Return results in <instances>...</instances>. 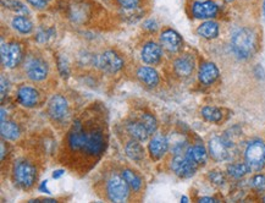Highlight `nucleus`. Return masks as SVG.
I'll return each mask as SVG.
<instances>
[{"mask_svg": "<svg viewBox=\"0 0 265 203\" xmlns=\"http://www.w3.org/2000/svg\"><path fill=\"white\" fill-rule=\"evenodd\" d=\"M232 49L236 55L247 59L255 52V36L251 28H241L232 36Z\"/></svg>", "mask_w": 265, "mask_h": 203, "instance_id": "f257e3e1", "label": "nucleus"}, {"mask_svg": "<svg viewBox=\"0 0 265 203\" xmlns=\"http://www.w3.org/2000/svg\"><path fill=\"white\" fill-rule=\"evenodd\" d=\"M15 182L22 189H30L37 179V169L30 161L20 160L14 167Z\"/></svg>", "mask_w": 265, "mask_h": 203, "instance_id": "f03ea898", "label": "nucleus"}, {"mask_svg": "<svg viewBox=\"0 0 265 203\" xmlns=\"http://www.w3.org/2000/svg\"><path fill=\"white\" fill-rule=\"evenodd\" d=\"M108 197L113 202H125L129 198L130 186L123 176L114 175L108 181Z\"/></svg>", "mask_w": 265, "mask_h": 203, "instance_id": "7ed1b4c3", "label": "nucleus"}, {"mask_svg": "<svg viewBox=\"0 0 265 203\" xmlns=\"http://www.w3.org/2000/svg\"><path fill=\"white\" fill-rule=\"evenodd\" d=\"M246 161L251 169L259 170L265 166V144L261 141H253L246 150Z\"/></svg>", "mask_w": 265, "mask_h": 203, "instance_id": "20e7f679", "label": "nucleus"}, {"mask_svg": "<svg viewBox=\"0 0 265 203\" xmlns=\"http://www.w3.org/2000/svg\"><path fill=\"white\" fill-rule=\"evenodd\" d=\"M22 59L21 47L18 43L2 44V64L4 68L14 69L20 64Z\"/></svg>", "mask_w": 265, "mask_h": 203, "instance_id": "39448f33", "label": "nucleus"}, {"mask_svg": "<svg viewBox=\"0 0 265 203\" xmlns=\"http://www.w3.org/2000/svg\"><path fill=\"white\" fill-rule=\"evenodd\" d=\"M97 64L105 72H114L120 71L124 66V60L121 59V56L117 53H115L114 50H107L101 55H99L97 60Z\"/></svg>", "mask_w": 265, "mask_h": 203, "instance_id": "423d86ee", "label": "nucleus"}, {"mask_svg": "<svg viewBox=\"0 0 265 203\" xmlns=\"http://www.w3.org/2000/svg\"><path fill=\"white\" fill-rule=\"evenodd\" d=\"M197 164L193 163L191 159H188L186 155L185 157H182L181 154L175 155V158L171 161L172 170L175 171L177 176L184 177V179L193 176L197 171Z\"/></svg>", "mask_w": 265, "mask_h": 203, "instance_id": "0eeeda50", "label": "nucleus"}, {"mask_svg": "<svg viewBox=\"0 0 265 203\" xmlns=\"http://www.w3.org/2000/svg\"><path fill=\"white\" fill-rule=\"evenodd\" d=\"M48 114L55 121H60V120L65 119L69 114L68 100L63 96H60V94L53 96L50 98L49 103H48Z\"/></svg>", "mask_w": 265, "mask_h": 203, "instance_id": "6e6552de", "label": "nucleus"}, {"mask_svg": "<svg viewBox=\"0 0 265 203\" xmlns=\"http://www.w3.org/2000/svg\"><path fill=\"white\" fill-rule=\"evenodd\" d=\"M219 12V6L214 2H197L192 5V15L196 18H214Z\"/></svg>", "mask_w": 265, "mask_h": 203, "instance_id": "1a4fd4ad", "label": "nucleus"}, {"mask_svg": "<svg viewBox=\"0 0 265 203\" xmlns=\"http://www.w3.org/2000/svg\"><path fill=\"white\" fill-rule=\"evenodd\" d=\"M28 78L32 81H43L48 75V65L42 59H32L26 66Z\"/></svg>", "mask_w": 265, "mask_h": 203, "instance_id": "9d476101", "label": "nucleus"}, {"mask_svg": "<svg viewBox=\"0 0 265 203\" xmlns=\"http://www.w3.org/2000/svg\"><path fill=\"white\" fill-rule=\"evenodd\" d=\"M160 42L165 49H168L169 52L176 53L182 48V38L176 31L168 28V30L162 31L160 34Z\"/></svg>", "mask_w": 265, "mask_h": 203, "instance_id": "9b49d317", "label": "nucleus"}, {"mask_svg": "<svg viewBox=\"0 0 265 203\" xmlns=\"http://www.w3.org/2000/svg\"><path fill=\"white\" fill-rule=\"evenodd\" d=\"M104 148V137L100 131H93L87 135V139L84 147L86 153L92 155H98Z\"/></svg>", "mask_w": 265, "mask_h": 203, "instance_id": "f8f14e48", "label": "nucleus"}, {"mask_svg": "<svg viewBox=\"0 0 265 203\" xmlns=\"http://www.w3.org/2000/svg\"><path fill=\"white\" fill-rule=\"evenodd\" d=\"M86 139H87V134L82 129V125L79 123H76L73 125L69 134V146L72 151L84 150Z\"/></svg>", "mask_w": 265, "mask_h": 203, "instance_id": "ddd939ff", "label": "nucleus"}, {"mask_svg": "<svg viewBox=\"0 0 265 203\" xmlns=\"http://www.w3.org/2000/svg\"><path fill=\"white\" fill-rule=\"evenodd\" d=\"M16 97H17L18 103L26 108H32L37 106L38 98H39L38 92L34 90L33 87H30V86H21L17 90Z\"/></svg>", "mask_w": 265, "mask_h": 203, "instance_id": "4468645a", "label": "nucleus"}, {"mask_svg": "<svg viewBox=\"0 0 265 203\" xmlns=\"http://www.w3.org/2000/svg\"><path fill=\"white\" fill-rule=\"evenodd\" d=\"M162 56V49L158 43L148 42L142 49V59L146 64H158Z\"/></svg>", "mask_w": 265, "mask_h": 203, "instance_id": "2eb2a0df", "label": "nucleus"}, {"mask_svg": "<svg viewBox=\"0 0 265 203\" xmlns=\"http://www.w3.org/2000/svg\"><path fill=\"white\" fill-rule=\"evenodd\" d=\"M219 77V69L214 63H204L200 65L199 72H198V78L203 85H212L218 80Z\"/></svg>", "mask_w": 265, "mask_h": 203, "instance_id": "dca6fc26", "label": "nucleus"}, {"mask_svg": "<svg viewBox=\"0 0 265 203\" xmlns=\"http://www.w3.org/2000/svg\"><path fill=\"white\" fill-rule=\"evenodd\" d=\"M169 148V142L164 136H155L154 138L149 142L148 150L153 159H160L165 155Z\"/></svg>", "mask_w": 265, "mask_h": 203, "instance_id": "f3484780", "label": "nucleus"}, {"mask_svg": "<svg viewBox=\"0 0 265 203\" xmlns=\"http://www.w3.org/2000/svg\"><path fill=\"white\" fill-rule=\"evenodd\" d=\"M209 153L213 157V159L218 161L226 160L229 157L228 145L220 137H214L209 142Z\"/></svg>", "mask_w": 265, "mask_h": 203, "instance_id": "a211bd4d", "label": "nucleus"}, {"mask_svg": "<svg viewBox=\"0 0 265 203\" xmlns=\"http://www.w3.org/2000/svg\"><path fill=\"white\" fill-rule=\"evenodd\" d=\"M137 77L139 78V81L142 82V84H145L151 88L156 87L159 84L158 72L153 68H149V66H140V68L137 70Z\"/></svg>", "mask_w": 265, "mask_h": 203, "instance_id": "6ab92c4d", "label": "nucleus"}, {"mask_svg": "<svg viewBox=\"0 0 265 203\" xmlns=\"http://www.w3.org/2000/svg\"><path fill=\"white\" fill-rule=\"evenodd\" d=\"M174 69L178 76H190L194 69V60L191 55H184L175 60Z\"/></svg>", "mask_w": 265, "mask_h": 203, "instance_id": "aec40b11", "label": "nucleus"}, {"mask_svg": "<svg viewBox=\"0 0 265 203\" xmlns=\"http://www.w3.org/2000/svg\"><path fill=\"white\" fill-rule=\"evenodd\" d=\"M197 33L206 39H214L219 36V25L214 21H206L197 28Z\"/></svg>", "mask_w": 265, "mask_h": 203, "instance_id": "412c9836", "label": "nucleus"}, {"mask_svg": "<svg viewBox=\"0 0 265 203\" xmlns=\"http://www.w3.org/2000/svg\"><path fill=\"white\" fill-rule=\"evenodd\" d=\"M127 132H129V134L132 136L133 138L137 139V141H139V142L147 141V139H148V136H149L148 130L145 128V125H143L142 121L130 123L129 125H127Z\"/></svg>", "mask_w": 265, "mask_h": 203, "instance_id": "4be33fe9", "label": "nucleus"}, {"mask_svg": "<svg viewBox=\"0 0 265 203\" xmlns=\"http://www.w3.org/2000/svg\"><path fill=\"white\" fill-rule=\"evenodd\" d=\"M0 131H2V137L4 139H9V141H15L20 137V128L12 121H2V126H0Z\"/></svg>", "mask_w": 265, "mask_h": 203, "instance_id": "5701e85b", "label": "nucleus"}, {"mask_svg": "<svg viewBox=\"0 0 265 203\" xmlns=\"http://www.w3.org/2000/svg\"><path fill=\"white\" fill-rule=\"evenodd\" d=\"M126 154L130 159L135 161H140L145 158V148L139 144V141H130L125 147Z\"/></svg>", "mask_w": 265, "mask_h": 203, "instance_id": "b1692460", "label": "nucleus"}, {"mask_svg": "<svg viewBox=\"0 0 265 203\" xmlns=\"http://www.w3.org/2000/svg\"><path fill=\"white\" fill-rule=\"evenodd\" d=\"M186 157L193 163H196L197 166H200L207 161V151L203 146H193L187 150Z\"/></svg>", "mask_w": 265, "mask_h": 203, "instance_id": "393cba45", "label": "nucleus"}, {"mask_svg": "<svg viewBox=\"0 0 265 203\" xmlns=\"http://www.w3.org/2000/svg\"><path fill=\"white\" fill-rule=\"evenodd\" d=\"M11 26L15 28L17 32L22 34H28L33 31V24H32L31 20L26 16H22V15H18V16H15L11 21Z\"/></svg>", "mask_w": 265, "mask_h": 203, "instance_id": "a878e982", "label": "nucleus"}, {"mask_svg": "<svg viewBox=\"0 0 265 203\" xmlns=\"http://www.w3.org/2000/svg\"><path fill=\"white\" fill-rule=\"evenodd\" d=\"M121 176L125 179V181L129 184V186L133 191H139L140 187H142V180H140V177L137 175L135 171L126 169L123 171V175Z\"/></svg>", "mask_w": 265, "mask_h": 203, "instance_id": "bb28decb", "label": "nucleus"}, {"mask_svg": "<svg viewBox=\"0 0 265 203\" xmlns=\"http://www.w3.org/2000/svg\"><path fill=\"white\" fill-rule=\"evenodd\" d=\"M251 167L247 163H237V164H231L228 168V173L230 176L235 177V179H241L246 174L250 173Z\"/></svg>", "mask_w": 265, "mask_h": 203, "instance_id": "cd10ccee", "label": "nucleus"}, {"mask_svg": "<svg viewBox=\"0 0 265 203\" xmlns=\"http://www.w3.org/2000/svg\"><path fill=\"white\" fill-rule=\"evenodd\" d=\"M200 113L203 118L209 123H219L222 119L221 110L215 107H204Z\"/></svg>", "mask_w": 265, "mask_h": 203, "instance_id": "c85d7f7f", "label": "nucleus"}, {"mask_svg": "<svg viewBox=\"0 0 265 203\" xmlns=\"http://www.w3.org/2000/svg\"><path fill=\"white\" fill-rule=\"evenodd\" d=\"M140 121H142L143 125H145V128L148 130L149 135L154 134L156 129H158V121H156V119L152 115V114L149 113L143 114V115L140 116Z\"/></svg>", "mask_w": 265, "mask_h": 203, "instance_id": "c756f323", "label": "nucleus"}, {"mask_svg": "<svg viewBox=\"0 0 265 203\" xmlns=\"http://www.w3.org/2000/svg\"><path fill=\"white\" fill-rule=\"evenodd\" d=\"M2 5L4 8L14 12H22V14H27L28 10L20 0H2Z\"/></svg>", "mask_w": 265, "mask_h": 203, "instance_id": "7c9ffc66", "label": "nucleus"}, {"mask_svg": "<svg viewBox=\"0 0 265 203\" xmlns=\"http://www.w3.org/2000/svg\"><path fill=\"white\" fill-rule=\"evenodd\" d=\"M251 185L257 191H265V176L260 175V174L253 176L251 180Z\"/></svg>", "mask_w": 265, "mask_h": 203, "instance_id": "2f4dec72", "label": "nucleus"}, {"mask_svg": "<svg viewBox=\"0 0 265 203\" xmlns=\"http://www.w3.org/2000/svg\"><path fill=\"white\" fill-rule=\"evenodd\" d=\"M209 179L212 180L213 184H215V185H223V184H225V176H223L220 171H210Z\"/></svg>", "mask_w": 265, "mask_h": 203, "instance_id": "473e14b6", "label": "nucleus"}, {"mask_svg": "<svg viewBox=\"0 0 265 203\" xmlns=\"http://www.w3.org/2000/svg\"><path fill=\"white\" fill-rule=\"evenodd\" d=\"M117 3H119L121 8L132 9V8H137L139 0H117Z\"/></svg>", "mask_w": 265, "mask_h": 203, "instance_id": "72a5a7b5", "label": "nucleus"}, {"mask_svg": "<svg viewBox=\"0 0 265 203\" xmlns=\"http://www.w3.org/2000/svg\"><path fill=\"white\" fill-rule=\"evenodd\" d=\"M57 66H59V70H60V74L63 76H68L69 75V66H68V63L65 62V59L63 58H59L57 59Z\"/></svg>", "mask_w": 265, "mask_h": 203, "instance_id": "f704fd0d", "label": "nucleus"}, {"mask_svg": "<svg viewBox=\"0 0 265 203\" xmlns=\"http://www.w3.org/2000/svg\"><path fill=\"white\" fill-rule=\"evenodd\" d=\"M53 32H54L53 30L43 31V32H40V33H38V34H37L36 39H37L38 42H39V43H44V42H47V40H48V38L53 36Z\"/></svg>", "mask_w": 265, "mask_h": 203, "instance_id": "c9c22d12", "label": "nucleus"}, {"mask_svg": "<svg viewBox=\"0 0 265 203\" xmlns=\"http://www.w3.org/2000/svg\"><path fill=\"white\" fill-rule=\"evenodd\" d=\"M27 2L38 10H43L47 8V0H27Z\"/></svg>", "mask_w": 265, "mask_h": 203, "instance_id": "e433bc0d", "label": "nucleus"}, {"mask_svg": "<svg viewBox=\"0 0 265 203\" xmlns=\"http://www.w3.org/2000/svg\"><path fill=\"white\" fill-rule=\"evenodd\" d=\"M8 88H9L8 81L5 80L4 76H2V86H0V92H2V99H4L6 93H8Z\"/></svg>", "mask_w": 265, "mask_h": 203, "instance_id": "4c0bfd02", "label": "nucleus"}, {"mask_svg": "<svg viewBox=\"0 0 265 203\" xmlns=\"http://www.w3.org/2000/svg\"><path fill=\"white\" fill-rule=\"evenodd\" d=\"M145 28L146 30H149V31H156V28H158V25H156V22L154 20H148L145 22Z\"/></svg>", "mask_w": 265, "mask_h": 203, "instance_id": "58836bf2", "label": "nucleus"}, {"mask_svg": "<svg viewBox=\"0 0 265 203\" xmlns=\"http://www.w3.org/2000/svg\"><path fill=\"white\" fill-rule=\"evenodd\" d=\"M254 74H255V76H257L258 78H259V80H264L265 72H264V69L261 68L260 65L255 66V68H254Z\"/></svg>", "mask_w": 265, "mask_h": 203, "instance_id": "ea45409f", "label": "nucleus"}, {"mask_svg": "<svg viewBox=\"0 0 265 203\" xmlns=\"http://www.w3.org/2000/svg\"><path fill=\"white\" fill-rule=\"evenodd\" d=\"M64 174H65V171L64 170H62V169H59V170H55L53 173V179H59V177H62Z\"/></svg>", "mask_w": 265, "mask_h": 203, "instance_id": "a19ab883", "label": "nucleus"}, {"mask_svg": "<svg viewBox=\"0 0 265 203\" xmlns=\"http://www.w3.org/2000/svg\"><path fill=\"white\" fill-rule=\"evenodd\" d=\"M47 185H48V181H43L42 184H40V186H39V191L46 192V193H50L49 190L47 189Z\"/></svg>", "mask_w": 265, "mask_h": 203, "instance_id": "79ce46f5", "label": "nucleus"}, {"mask_svg": "<svg viewBox=\"0 0 265 203\" xmlns=\"http://www.w3.org/2000/svg\"><path fill=\"white\" fill-rule=\"evenodd\" d=\"M199 202H216L215 198H212V197H202L198 199Z\"/></svg>", "mask_w": 265, "mask_h": 203, "instance_id": "37998d69", "label": "nucleus"}, {"mask_svg": "<svg viewBox=\"0 0 265 203\" xmlns=\"http://www.w3.org/2000/svg\"><path fill=\"white\" fill-rule=\"evenodd\" d=\"M4 157H5V144L3 142L2 144V160L4 159Z\"/></svg>", "mask_w": 265, "mask_h": 203, "instance_id": "c03bdc74", "label": "nucleus"}, {"mask_svg": "<svg viewBox=\"0 0 265 203\" xmlns=\"http://www.w3.org/2000/svg\"><path fill=\"white\" fill-rule=\"evenodd\" d=\"M2 121H5V109L2 108Z\"/></svg>", "mask_w": 265, "mask_h": 203, "instance_id": "a18cd8bd", "label": "nucleus"}, {"mask_svg": "<svg viewBox=\"0 0 265 203\" xmlns=\"http://www.w3.org/2000/svg\"><path fill=\"white\" fill-rule=\"evenodd\" d=\"M181 202H188V198L185 197V196H184V197L181 198Z\"/></svg>", "mask_w": 265, "mask_h": 203, "instance_id": "49530a36", "label": "nucleus"}, {"mask_svg": "<svg viewBox=\"0 0 265 203\" xmlns=\"http://www.w3.org/2000/svg\"><path fill=\"white\" fill-rule=\"evenodd\" d=\"M263 10H264L263 14H264V16H265V0H264V4H263Z\"/></svg>", "mask_w": 265, "mask_h": 203, "instance_id": "de8ad7c7", "label": "nucleus"}, {"mask_svg": "<svg viewBox=\"0 0 265 203\" xmlns=\"http://www.w3.org/2000/svg\"><path fill=\"white\" fill-rule=\"evenodd\" d=\"M226 3H231V2H234V0H225Z\"/></svg>", "mask_w": 265, "mask_h": 203, "instance_id": "09e8293b", "label": "nucleus"}, {"mask_svg": "<svg viewBox=\"0 0 265 203\" xmlns=\"http://www.w3.org/2000/svg\"><path fill=\"white\" fill-rule=\"evenodd\" d=\"M47 2H49V0H47Z\"/></svg>", "mask_w": 265, "mask_h": 203, "instance_id": "8fccbe9b", "label": "nucleus"}]
</instances>
